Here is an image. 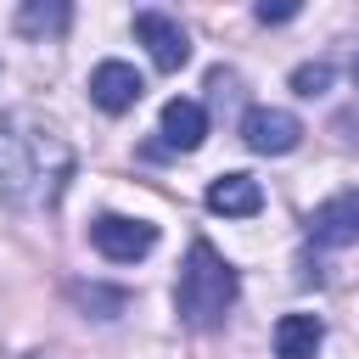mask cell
I'll return each instance as SVG.
<instances>
[{
  "label": "cell",
  "mask_w": 359,
  "mask_h": 359,
  "mask_svg": "<svg viewBox=\"0 0 359 359\" xmlns=\"http://www.w3.org/2000/svg\"><path fill=\"white\" fill-rule=\"evenodd\" d=\"M241 140H247V151H258V157H286V151L303 140V123H297V112H286V107H247Z\"/></svg>",
  "instance_id": "cell-4"
},
{
  "label": "cell",
  "mask_w": 359,
  "mask_h": 359,
  "mask_svg": "<svg viewBox=\"0 0 359 359\" xmlns=\"http://www.w3.org/2000/svg\"><path fill=\"white\" fill-rule=\"evenodd\" d=\"M135 34H140V45L151 50V62H157L163 73H180V67L191 62L185 28H180L174 17H163V11H135Z\"/></svg>",
  "instance_id": "cell-5"
},
{
  "label": "cell",
  "mask_w": 359,
  "mask_h": 359,
  "mask_svg": "<svg viewBox=\"0 0 359 359\" xmlns=\"http://www.w3.org/2000/svg\"><path fill=\"white\" fill-rule=\"evenodd\" d=\"M73 22V6L67 0H28L17 11V34H62Z\"/></svg>",
  "instance_id": "cell-11"
},
{
  "label": "cell",
  "mask_w": 359,
  "mask_h": 359,
  "mask_svg": "<svg viewBox=\"0 0 359 359\" xmlns=\"http://www.w3.org/2000/svg\"><path fill=\"white\" fill-rule=\"evenodd\" d=\"M236 292H241V280H236V269L224 264V252H219L213 241H191V252H185V264H180V280H174V309H180V320H185L191 331H213V325H224V314L236 309Z\"/></svg>",
  "instance_id": "cell-2"
},
{
  "label": "cell",
  "mask_w": 359,
  "mask_h": 359,
  "mask_svg": "<svg viewBox=\"0 0 359 359\" xmlns=\"http://www.w3.org/2000/svg\"><path fill=\"white\" fill-rule=\"evenodd\" d=\"M67 292H73V303L90 309L95 320H118V314L129 309V292H118V286H84V280H73Z\"/></svg>",
  "instance_id": "cell-12"
},
{
  "label": "cell",
  "mask_w": 359,
  "mask_h": 359,
  "mask_svg": "<svg viewBox=\"0 0 359 359\" xmlns=\"http://www.w3.org/2000/svg\"><path fill=\"white\" fill-rule=\"evenodd\" d=\"M252 17H258V22H292V17H297V6H292V0H280V6H269V0H264V6L252 11Z\"/></svg>",
  "instance_id": "cell-14"
},
{
  "label": "cell",
  "mask_w": 359,
  "mask_h": 359,
  "mask_svg": "<svg viewBox=\"0 0 359 359\" xmlns=\"http://www.w3.org/2000/svg\"><path fill=\"white\" fill-rule=\"evenodd\" d=\"M163 151H196L202 146V135H208V112L196 107V101H185V95H174L168 107H163Z\"/></svg>",
  "instance_id": "cell-8"
},
{
  "label": "cell",
  "mask_w": 359,
  "mask_h": 359,
  "mask_svg": "<svg viewBox=\"0 0 359 359\" xmlns=\"http://www.w3.org/2000/svg\"><path fill=\"white\" fill-rule=\"evenodd\" d=\"M325 342V325L314 314H280L275 320V359H314Z\"/></svg>",
  "instance_id": "cell-10"
},
{
  "label": "cell",
  "mask_w": 359,
  "mask_h": 359,
  "mask_svg": "<svg viewBox=\"0 0 359 359\" xmlns=\"http://www.w3.org/2000/svg\"><path fill=\"white\" fill-rule=\"evenodd\" d=\"M90 241H95L101 258H112V264H135V258H146V252L157 247V224H146V219H123V213H101V219L90 224Z\"/></svg>",
  "instance_id": "cell-3"
},
{
  "label": "cell",
  "mask_w": 359,
  "mask_h": 359,
  "mask_svg": "<svg viewBox=\"0 0 359 359\" xmlns=\"http://www.w3.org/2000/svg\"><path fill=\"white\" fill-rule=\"evenodd\" d=\"M353 79H359V56H353Z\"/></svg>",
  "instance_id": "cell-15"
},
{
  "label": "cell",
  "mask_w": 359,
  "mask_h": 359,
  "mask_svg": "<svg viewBox=\"0 0 359 359\" xmlns=\"http://www.w3.org/2000/svg\"><path fill=\"white\" fill-rule=\"evenodd\" d=\"M292 90L297 95H325L331 90V62H303V67H292Z\"/></svg>",
  "instance_id": "cell-13"
},
{
  "label": "cell",
  "mask_w": 359,
  "mask_h": 359,
  "mask_svg": "<svg viewBox=\"0 0 359 359\" xmlns=\"http://www.w3.org/2000/svg\"><path fill=\"white\" fill-rule=\"evenodd\" d=\"M73 180V146L39 112L17 107L0 118V202L50 208Z\"/></svg>",
  "instance_id": "cell-1"
},
{
  "label": "cell",
  "mask_w": 359,
  "mask_h": 359,
  "mask_svg": "<svg viewBox=\"0 0 359 359\" xmlns=\"http://www.w3.org/2000/svg\"><path fill=\"white\" fill-rule=\"evenodd\" d=\"M208 208L224 213V219H252V213L264 208V185H258L252 174H219V180L208 185Z\"/></svg>",
  "instance_id": "cell-9"
},
{
  "label": "cell",
  "mask_w": 359,
  "mask_h": 359,
  "mask_svg": "<svg viewBox=\"0 0 359 359\" xmlns=\"http://www.w3.org/2000/svg\"><path fill=\"white\" fill-rule=\"evenodd\" d=\"M309 241L314 247H353L359 241V191H342L309 213Z\"/></svg>",
  "instance_id": "cell-6"
},
{
  "label": "cell",
  "mask_w": 359,
  "mask_h": 359,
  "mask_svg": "<svg viewBox=\"0 0 359 359\" xmlns=\"http://www.w3.org/2000/svg\"><path fill=\"white\" fill-rule=\"evenodd\" d=\"M140 95H146V79H140L129 62H101V67L90 73V101H95L101 112H129Z\"/></svg>",
  "instance_id": "cell-7"
}]
</instances>
